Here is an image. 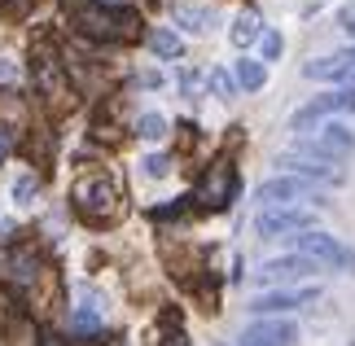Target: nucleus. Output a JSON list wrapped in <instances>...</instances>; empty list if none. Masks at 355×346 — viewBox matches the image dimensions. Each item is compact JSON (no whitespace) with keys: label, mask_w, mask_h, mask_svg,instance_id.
I'll list each match as a JSON object with an SVG mask.
<instances>
[{"label":"nucleus","mask_w":355,"mask_h":346,"mask_svg":"<svg viewBox=\"0 0 355 346\" xmlns=\"http://www.w3.org/2000/svg\"><path fill=\"white\" fill-rule=\"evenodd\" d=\"M141 84H145V88H158V84H162V75H154V71H145V75H141Z\"/></svg>","instance_id":"nucleus-33"},{"label":"nucleus","mask_w":355,"mask_h":346,"mask_svg":"<svg viewBox=\"0 0 355 346\" xmlns=\"http://www.w3.org/2000/svg\"><path fill=\"white\" fill-rule=\"evenodd\" d=\"M31 5H35V0H0V13H9V18H26Z\"/></svg>","instance_id":"nucleus-28"},{"label":"nucleus","mask_w":355,"mask_h":346,"mask_svg":"<svg viewBox=\"0 0 355 346\" xmlns=\"http://www.w3.org/2000/svg\"><path fill=\"white\" fill-rule=\"evenodd\" d=\"M136 132H141L145 141H162V136H167V119L162 114H141L136 119Z\"/></svg>","instance_id":"nucleus-23"},{"label":"nucleus","mask_w":355,"mask_h":346,"mask_svg":"<svg viewBox=\"0 0 355 346\" xmlns=\"http://www.w3.org/2000/svg\"><path fill=\"white\" fill-rule=\"evenodd\" d=\"M343 26H347V31L355 35V5H351V9H343Z\"/></svg>","instance_id":"nucleus-32"},{"label":"nucleus","mask_w":355,"mask_h":346,"mask_svg":"<svg viewBox=\"0 0 355 346\" xmlns=\"http://www.w3.org/2000/svg\"><path fill=\"white\" fill-rule=\"evenodd\" d=\"M347 58H351V62H355V49H347Z\"/></svg>","instance_id":"nucleus-34"},{"label":"nucleus","mask_w":355,"mask_h":346,"mask_svg":"<svg viewBox=\"0 0 355 346\" xmlns=\"http://www.w3.org/2000/svg\"><path fill=\"white\" fill-rule=\"evenodd\" d=\"M31 79H35V92L44 96L53 110L75 105L71 84H66V71H62V62H58V53H53V49H35V58H31Z\"/></svg>","instance_id":"nucleus-3"},{"label":"nucleus","mask_w":355,"mask_h":346,"mask_svg":"<svg viewBox=\"0 0 355 346\" xmlns=\"http://www.w3.org/2000/svg\"><path fill=\"white\" fill-rule=\"evenodd\" d=\"M0 79H5V84H13V79H18V62L5 58V53H0Z\"/></svg>","instance_id":"nucleus-30"},{"label":"nucleus","mask_w":355,"mask_h":346,"mask_svg":"<svg viewBox=\"0 0 355 346\" xmlns=\"http://www.w3.org/2000/svg\"><path fill=\"white\" fill-rule=\"evenodd\" d=\"M158 346H189L184 329H167V334H158Z\"/></svg>","instance_id":"nucleus-29"},{"label":"nucleus","mask_w":355,"mask_h":346,"mask_svg":"<svg viewBox=\"0 0 355 346\" xmlns=\"http://www.w3.org/2000/svg\"><path fill=\"white\" fill-rule=\"evenodd\" d=\"M294 254H307L316 263H329V268H355V259H351L347 245L334 241V232H316V228L294 232Z\"/></svg>","instance_id":"nucleus-5"},{"label":"nucleus","mask_w":355,"mask_h":346,"mask_svg":"<svg viewBox=\"0 0 355 346\" xmlns=\"http://www.w3.org/2000/svg\"><path fill=\"white\" fill-rule=\"evenodd\" d=\"M294 342H298V329L290 320H254L241 334V346H294Z\"/></svg>","instance_id":"nucleus-12"},{"label":"nucleus","mask_w":355,"mask_h":346,"mask_svg":"<svg viewBox=\"0 0 355 346\" xmlns=\"http://www.w3.org/2000/svg\"><path fill=\"white\" fill-rule=\"evenodd\" d=\"M167 171H171V158H167V154H149V158H145V175H149V180H162Z\"/></svg>","instance_id":"nucleus-27"},{"label":"nucleus","mask_w":355,"mask_h":346,"mask_svg":"<svg viewBox=\"0 0 355 346\" xmlns=\"http://www.w3.org/2000/svg\"><path fill=\"white\" fill-rule=\"evenodd\" d=\"M35 193H40V175L35 171H26V175L13 180V202H18V206H31Z\"/></svg>","instance_id":"nucleus-22"},{"label":"nucleus","mask_w":355,"mask_h":346,"mask_svg":"<svg viewBox=\"0 0 355 346\" xmlns=\"http://www.w3.org/2000/svg\"><path fill=\"white\" fill-rule=\"evenodd\" d=\"M9 149H13V132H9V128H0V162L9 158Z\"/></svg>","instance_id":"nucleus-31"},{"label":"nucleus","mask_w":355,"mask_h":346,"mask_svg":"<svg viewBox=\"0 0 355 346\" xmlns=\"http://www.w3.org/2000/svg\"><path fill=\"white\" fill-rule=\"evenodd\" d=\"M254 44H259V58H263V62H277L281 49H285V40H281V31H263Z\"/></svg>","instance_id":"nucleus-24"},{"label":"nucleus","mask_w":355,"mask_h":346,"mask_svg":"<svg viewBox=\"0 0 355 346\" xmlns=\"http://www.w3.org/2000/svg\"><path fill=\"white\" fill-rule=\"evenodd\" d=\"M193 198L207 206V211H224V206H233V198H237V167L228 158H215L211 167L202 171Z\"/></svg>","instance_id":"nucleus-4"},{"label":"nucleus","mask_w":355,"mask_h":346,"mask_svg":"<svg viewBox=\"0 0 355 346\" xmlns=\"http://www.w3.org/2000/svg\"><path fill=\"white\" fill-rule=\"evenodd\" d=\"M320 298V289L316 285H303V289H268V294H259L254 302H250V311L254 315H281V311H298V307H307V302H316Z\"/></svg>","instance_id":"nucleus-8"},{"label":"nucleus","mask_w":355,"mask_h":346,"mask_svg":"<svg viewBox=\"0 0 355 346\" xmlns=\"http://www.w3.org/2000/svg\"><path fill=\"white\" fill-rule=\"evenodd\" d=\"M311 224H316V215L303 206H277V211H259L254 232L259 237H294V232H307Z\"/></svg>","instance_id":"nucleus-6"},{"label":"nucleus","mask_w":355,"mask_h":346,"mask_svg":"<svg viewBox=\"0 0 355 346\" xmlns=\"http://www.w3.org/2000/svg\"><path fill=\"white\" fill-rule=\"evenodd\" d=\"M334 114H355V88H338V92H320L316 101H307L298 114L290 119V128H311L320 119H334Z\"/></svg>","instance_id":"nucleus-7"},{"label":"nucleus","mask_w":355,"mask_h":346,"mask_svg":"<svg viewBox=\"0 0 355 346\" xmlns=\"http://www.w3.org/2000/svg\"><path fill=\"white\" fill-rule=\"evenodd\" d=\"M263 79H268L263 62H254V58H241V62H237V84H241L245 92H259V88H263Z\"/></svg>","instance_id":"nucleus-17"},{"label":"nucleus","mask_w":355,"mask_h":346,"mask_svg":"<svg viewBox=\"0 0 355 346\" xmlns=\"http://www.w3.org/2000/svg\"><path fill=\"white\" fill-rule=\"evenodd\" d=\"M303 149H307V154H329V158H343V154H351V149H355V136L343 128V123H329V128H324V132L316 136V141H307Z\"/></svg>","instance_id":"nucleus-14"},{"label":"nucleus","mask_w":355,"mask_h":346,"mask_svg":"<svg viewBox=\"0 0 355 346\" xmlns=\"http://www.w3.org/2000/svg\"><path fill=\"white\" fill-rule=\"evenodd\" d=\"M22 119H26V105H22L13 92H0V128H9V132H13Z\"/></svg>","instance_id":"nucleus-20"},{"label":"nucleus","mask_w":355,"mask_h":346,"mask_svg":"<svg viewBox=\"0 0 355 346\" xmlns=\"http://www.w3.org/2000/svg\"><path fill=\"white\" fill-rule=\"evenodd\" d=\"M211 88H215V96H224V101H228V96L237 92V79L228 75V71H211Z\"/></svg>","instance_id":"nucleus-26"},{"label":"nucleus","mask_w":355,"mask_h":346,"mask_svg":"<svg viewBox=\"0 0 355 346\" xmlns=\"http://www.w3.org/2000/svg\"><path fill=\"white\" fill-rule=\"evenodd\" d=\"M62 9L71 13L75 31L88 40H132L141 31L132 9H105L97 0H62Z\"/></svg>","instance_id":"nucleus-1"},{"label":"nucleus","mask_w":355,"mask_h":346,"mask_svg":"<svg viewBox=\"0 0 355 346\" xmlns=\"http://www.w3.org/2000/svg\"><path fill=\"white\" fill-rule=\"evenodd\" d=\"M105 334V307H101V298L97 294H79V302H75V311H71V338H79V342H97Z\"/></svg>","instance_id":"nucleus-10"},{"label":"nucleus","mask_w":355,"mask_h":346,"mask_svg":"<svg viewBox=\"0 0 355 346\" xmlns=\"http://www.w3.org/2000/svg\"><path fill=\"white\" fill-rule=\"evenodd\" d=\"M40 272H44V268H40V254H35V250H13V259H9V276H13L18 285H35Z\"/></svg>","instance_id":"nucleus-16"},{"label":"nucleus","mask_w":355,"mask_h":346,"mask_svg":"<svg viewBox=\"0 0 355 346\" xmlns=\"http://www.w3.org/2000/svg\"><path fill=\"white\" fill-rule=\"evenodd\" d=\"M175 18H180V26H189V31H207V26H211V13L202 5H189V0L175 5Z\"/></svg>","instance_id":"nucleus-21"},{"label":"nucleus","mask_w":355,"mask_h":346,"mask_svg":"<svg viewBox=\"0 0 355 346\" xmlns=\"http://www.w3.org/2000/svg\"><path fill=\"white\" fill-rule=\"evenodd\" d=\"M9 346H35V325L31 320H13L9 325Z\"/></svg>","instance_id":"nucleus-25"},{"label":"nucleus","mask_w":355,"mask_h":346,"mask_svg":"<svg viewBox=\"0 0 355 346\" xmlns=\"http://www.w3.org/2000/svg\"><path fill=\"white\" fill-rule=\"evenodd\" d=\"M149 49H154L158 58H180V53H184V40L175 35V31H167V26H162V31L149 35Z\"/></svg>","instance_id":"nucleus-18"},{"label":"nucleus","mask_w":355,"mask_h":346,"mask_svg":"<svg viewBox=\"0 0 355 346\" xmlns=\"http://www.w3.org/2000/svg\"><path fill=\"white\" fill-rule=\"evenodd\" d=\"M316 184L303 175H277V180H263V189H259V202L268 206V211H277V206H298V198H311Z\"/></svg>","instance_id":"nucleus-11"},{"label":"nucleus","mask_w":355,"mask_h":346,"mask_svg":"<svg viewBox=\"0 0 355 346\" xmlns=\"http://www.w3.org/2000/svg\"><path fill=\"white\" fill-rule=\"evenodd\" d=\"M71 202L88 224H110V219H119V211H123L119 184L110 175H101V171L97 175H79L75 189H71Z\"/></svg>","instance_id":"nucleus-2"},{"label":"nucleus","mask_w":355,"mask_h":346,"mask_svg":"<svg viewBox=\"0 0 355 346\" xmlns=\"http://www.w3.org/2000/svg\"><path fill=\"white\" fill-rule=\"evenodd\" d=\"M281 167L290 171V175L311 180V184H338V180H343V171H338L334 162H311V158H294V154H285Z\"/></svg>","instance_id":"nucleus-15"},{"label":"nucleus","mask_w":355,"mask_h":346,"mask_svg":"<svg viewBox=\"0 0 355 346\" xmlns=\"http://www.w3.org/2000/svg\"><path fill=\"white\" fill-rule=\"evenodd\" d=\"M259 35H263V26H259V18H254V13H241V18L233 22V44H237V49L254 44Z\"/></svg>","instance_id":"nucleus-19"},{"label":"nucleus","mask_w":355,"mask_h":346,"mask_svg":"<svg viewBox=\"0 0 355 346\" xmlns=\"http://www.w3.org/2000/svg\"><path fill=\"white\" fill-rule=\"evenodd\" d=\"M320 263L307 259V254H281V259H268L263 268H259L254 281L259 285H281V281H307V276H316Z\"/></svg>","instance_id":"nucleus-9"},{"label":"nucleus","mask_w":355,"mask_h":346,"mask_svg":"<svg viewBox=\"0 0 355 346\" xmlns=\"http://www.w3.org/2000/svg\"><path fill=\"white\" fill-rule=\"evenodd\" d=\"M303 75H307V79H329V84H347V88H355V62L347 58V49H343V53H329V58L307 62Z\"/></svg>","instance_id":"nucleus-13"}]
</instances>
